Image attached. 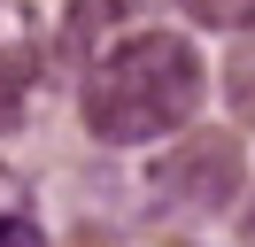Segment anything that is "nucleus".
<instances>
[{"label":"nucleus","instance_id":"obj_1","mask_svg":"<svg viewBox=\"0 0 255 247\" xmlns=\"http://www.w3.org/2000/svg\"><path fill=\"white\" fill-rule=\"evenodd\" d=\"M209 101V62L186 31H131L85 70V131L101 147H155Z\"/></svg>","mask_w":255,"mask_h":247},{"label":"nucleus","instance_id":"obj_2","mask_svg":"<svg viewBox=\"0 0 255 247\" xmlns=\"http://www.w3.org/2000/svg\"><path fill=\"white\" fill-rule=\"evenodd\" d=\"M240 185H248V147H240V131H186L155 162L147 193H155V216L201 224V216H224V209H232Z\"/></svg>","mask_w":255,"mask_h":247},{"label":"nucleus","instance_id":"obj_3","mask_svg":"<svg viewBox=\"0 0 255 247\" xmlns=\"http://www.w3.org/2000/svg\"><path fill=\"white\" fill-rule=\"evenodd\" d=\"M162 0H70V23H62V46L78 62H101L116 39H131V31H147V15H155Z\"/></svg>","mask_w":255,"mask_h":247},{"label":"nucleus","instance_id":"obj_4","mask_svg":"<svg viewBox=\"0 0 255 247\" xmlns=\"http://www.w3.org/2000/svg\"><path fill=\"white\" fill-rule=\"evenodd\" d=\"M39 54H47V31H39V15L23 8V0H0V116L23 101V85H31Z\"/></svg>","mask_w":255,"mask_h":247},{"label":"nucleus","instance_id":"obj_5","mask_svg":"<svg viewBox=\"0 0 255 247\" xmlns=\"http://www.w3.org/2000/svg\"><path fill=\"white\" fill-rule=\"evenodd\" d=\"M224 108H232L240 131H255V23H248V39L232 46V62H224Z\"/></svg>","mask_w":255,"mask_h":247},{"label":"nucleus","instance_id":"obj_6","mask_svg":"<svg viewBox=\"0 0 255 247\" xmlns=\"http://www.w3.org/2000/svg\"><path fill=\"white\" fill-rule=\"evenodd\" d=\"M201 31H248L255 23V0H178Z\"/></svg>","mask_w":255,"mask_h":247},{"label":"nucleus","instance_id":"obj_7","mask_svg":"<svg viewBox=\"0 0 255 247\" xmlns=\"http://www.w3.org/2000/svg\"><path fill=\"white\" fill-rule=\"evenodd\" d=\"M0 247H47V232L31 216H0Z\"/></svg>","mask_w":255,"mask_h":247},{"label":"nucleus","instance_id":"obj_8","mask_svg":"<svg viewBox=\"0 0 255 247\" xmlns=\"http://www.w3.org/2000/svg\"><path fill=\"white\" fill-rule=\"evenodd\" d=\"M248 240H255V216H248Z\"/></svg>","mask_w":255,"mask_h":247}]
</instances>
